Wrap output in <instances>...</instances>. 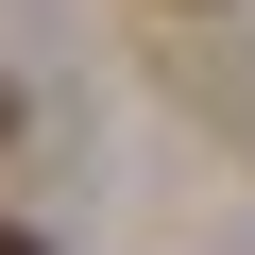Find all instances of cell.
Segmentation results:
<instances>
[{"label":"cell","instance_id":"6da1fadb","mask_svg":"<svg viewBox=\"0 0 255 255\" xmlns=\"http://www.w3.org/2000/svg\"><path fill=\"white\" fill-rule=\"evenodd\" d=\"M0 255H51V238H34V221H0Z\"/></svg>","mask_w":255,"mask_h":255}]
</instances>
